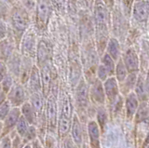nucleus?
<instances>
[{
    "label": "nucleus",
    "instance_id": "39448f33",
    "mask_svg": "<svg viewBox=\"0 0 149 148\" xmlns=\"http://www.w3.org/2000/svg\"><path fill=\"white\" fill-rule=\"evenodd\" d=\"M29 91L26 87L20 82L14 83L11 90L7 94V99L12 107H21V106L29 99Z\"/></svg>",
    "mask_w": 149,
    "mask_h": 148
},
{
    "label": "nucleus",
    "instance_id": "4468645a",
    "mask_svg": "<svg viewBox=\"0 0 149 148\" xmlns=\"http://www.w3.org/2000/svg\"><path fill=\"white\" fill-rule=\"evenodd\" d=\"M51 7L49 0H40L37 6V15H36V24L38 28L44 29L48 24L49 18L50 15Z\"/></svg>",
    "mask_w": 149,
    "mask_h": 148
},
{
    "label": "nucleus",
    "instance_id": "79ce46f5",
    "mask_svg": "<svg viewBox=\"0 0 149 148\" xmlns=\"http://www.w3.org/2000/svg\"><path fill=\"white\" fill-rule=\"evenodd\" d=\"M52 1L55 4L56 7H57V8H61V7H63L64 0H52Z\"/></svg>",
    "mask_w": 149,
    "mask_h": 148
},
{
    "label": "nucleus",
    "instance_id": "58836bf2",
    "mask_svg": "<svg viewBox=\"0 0 149 148\" xmlns=\"http://www.w3.org/2000/svg\"><path fill=\"white\" fill-rule=\"evenodd\" d=\"M102 2H104V5L109 8L110 10H112L115 7V2L116 0H102Z\"/></svg>",
    "mask_w": 149,
    "mask_h": 148
},
{
    "label": "nucleus",
    "instance_id": "8fccbe9b",
    "mask_svg": "<svg viewBox=\"0 0 149 148\" xmlns=\"http://www.w3.org/2000/svg\"><path fill=\"white\" fill-rule=\"evenodd\" d=\"M7 1H12V0H7Z\"/></svg>",
    "mask_w": 149,
    "mask_h": 148
},
{
    "label": "nucleus",
    "instance_id": "20e7f679",
    "mask_svg": "<svg viewBox=\"0 0 149 148\" xmlns=\"http://www.w3.org/2000/svg\"><path fill=\"white\" fill-rule=\"evenodd\" d=\"M102 84H104V90L106 97V106L110 114L114 104L121 95L119 83L116 79L115 76H110L104 82H102Z\"/></svg>",
    "mask_w": 149,
    "mask_h": 148
},
{
    "label": "nucleus",
    "instance_id": "f8f14e48",
    "mask_svg": "<svg viewBox=\"0 0 149 148\" xmlns=\"http://www.w3.org/2000/svg\"><path fill=\"white\" fill-rule=\"evenodd\" d=\"M40 70V76H41V86H42V94L44 95L45 98H47L51 91V87L54 82L53 79V73L51 69L50 64L46 63L41 67H39Z\"/></svg>",
    "mask_w": 149,
    "mask_h": 148
},
{
    "label": "nucleus",
    "instance_id": "c756f323",
    "mask_svg": "<svg viewBox=\"0 0 149 148\" xmlns=\"http://www.w3.org/2000/svg\"><path fill=\"white\" fill-rule=\"evenodd\" d=\"M14 77L12 76V75H10L9 73H8L6 76L3 78V80L1 81V87H2V90L4 93L8 94V91L11 90V88L13 87L14 85Z\"/></svg>",
    "mask_w": 149,
    "mask_h": 148
},
{
    "label": "nucleus",
    "instance_id": "9b49d317",
    "mask_svg": "<svg viewBox=\"0 0 149 148\" xmlns=\"http://www.w3.org/2000/svg\"><path fill=\"white\" fill-rule=\"evenodd\" d=\"M86 133L88 137V145L91 148H102L101 136L102 131L94 119H90L86 124Z\"/></svg>",
    "mask_w": 149,
    "mask_h": 148
},
{
    "label": "nucleus",
    "instance_id": "c85d7f7f",
    "mask_svg": "<svg viewBox=\"0 0 149 148\" xmlns=\"http://www.w3.org/2000/svg\"><path fill=\"white\" fill-rule=\"evenodd\" d=\"M36 139H38V134H37V128L35 125H30L28 128L27 131L25 132L24 136L22 138L23 145H27V143H31Z\"/></svg>",
    "mask_w": 149,
    "mask_h": 148
},
{
    "label": "nucleus",
    "instance_id": "412c9836",
    "mask_svg": "<svg viewBox=\"0 0 149 148\" xmlns=\"http://www.w3.org/2000/svg\"><path fill=\"white\" fill-rule=\"evenodd\" d=\"M109 111L106 105H100L96 106V111H95V121L97 122L98 126L100 127L102 133L105 131L107 123L109 121Z\"/></svg>",
    "mask_w": 149,
    "mask_h": 148
},
{
    "label": "nucleus",
    "instance_id": "f03ea898",
    "mask_svg": "<svg viewBox=\"0 0 149 148\" xmlns=\"http://www.w3.org/2000/svg\"><path fill=\"white\" fill-rule=\"evenodd\" d=\"M74 107L76 113L81 122H84V118L87 120L88 109L91 104L90 99V84L85 78H81L74 88Z\"/></svg>",
    "mask_w": 149,
    "mask_h": 148
},
{
    "label": "nucleus",
    "instance_id": "423d86ee",
    "mask_svg": "<svg viewBox=\"0 0 149 148\" xmlns=\"http://www.w3.org/2000/svg\"><path fill=\"white\" fill-rule=\"evenodd\" d=\"M74 105L71 98V95L65 90L61 89L58 101V117L72 119L74 114Z\"/></svg>",
    "mask_w": 149,
    "mask_h": 148
},
{
    "label": "nucleus",
    "instance_id": "6ab92c4d",
    "mask_svg": "<svg viewBox=\"0 0 149 148\" xmlns=\"http://www.w3.org/2000/svg\"><path fill=\"white\" fill-rule=\"evenodd\" d=\"M28 101L31 104L33 109L38 118L40 115L45 112V104H46V98L42 92H35V93H31L29 95V99Z\"/></svg>",
    "mask_w": 149,
    "mask_h": 148
},
{
    "label": "nucleus",
    "instance_id": "473e14b6",
    "mask_svg": "<svg viewBox=\"0 0 149 148\" xmlns=\"http://www.w3.org/2000/svg\"><path fill=\"white\" fill-rule=\"evenodd\" d=\"M95 76H96L97 79H99L102 82H104L107 78L110 77L109 74H108V72L106 71V69L104 68V66L100 63H99V64H98V66L96 68Z\"/></svg>",
    "mask_w": 149,
    "mask_h": 148
},
{
    "label": "nucleus",
    "instance_id": "4c0bfd02",
    "mask_svg": "<svg viewBox=\"0 0 149 148\" xmlns=\"http://www.w3.org/2000/svg\"><path fill=\"white\" fill-rule=\"evenodd\" d=\"M30 145H31V148H45L44 145L40 142L39 139H36L34 142H32Z\"/></svg>",
    "mask_w": 149,
    "mask_h": 148
},
{
    "label": "nucleus",
    "instance_id": "aec40b11",
    "mask_svg": "<svg viewBox=\"0 0 149 148\" xmlns=\"http://www.w3.org/2000/svg\"><path fill=\"white\" fill-rule=\"evenodd\" d=\"M104 52L108 54L115 62H118L121 58V55H122L119 40L116 38H114V36H110V38L107 41Z\"/></svg>",
    "mask_w": 149,
    "mask_h": 148
},
{
    "label": "nucleus",
    "instance_id": "cd10ccee",
    "mask_svg": "<svg viewBox=\"0 0 149 148\" xmlns=\"http://www.w3.org/2000/svg\"><path fill=\"white\" fill-rule=\"evenodd\" d=\"M99 63H102V65L104 66V68L106 69V71L108 72L110 76H114L116 62H115L114 60L112 59L108 54H107L106 52H104L100 57V62Z\"/></svg>",
    "mask_w": 149,
    "mask_h": 148
},
{
    "label": "nucleus",
    "instance_id": "2eb2a0df",
    "mask_svg": "<svg viewBox=\"0 0 149 148\" xmlns=\"http://www.w3.org/2000/svg\"><path fill=\"white\" fill-rule=\"evenodd\" d=\"M140 105V101L132 91L124 97V114L127 120H133L138 107Z\"/></svg>",
    "mask_w": 149,
    "mask_h": 148
},
{
    "label": "nucleus",
    "instance_id": "0eeeda50",
    "mask_svg": "<svg viewBox=\"0 0 149 148\" xmlns=\"http://www.w3.org/2000/svg\"><path fill=\"white\" fill-rule=\"evenodd\" d=\"M130 14L138 24H146L149 20V0H134Z\"/></svg>",
    "mask_w": 149,
    "mask_h": 148
},
{
    "label": "nucleus",
    "instance_id": "7c9ffc66",
    "mask_svg": "<svg viewBox=\"0 0 149 148\" xmlns=\"http://www.w3.org/2000/svg\"><path fill=\"white\" fill-rule=\"evenodd\" d=\"M29 126H30L29 123L26 121L24 117L21 115V117H20V119H19V121H18V123L16 125L15 131L18 133L19 136H21L22 138H23V136H24V134L27 131V129H28V128H29Z\"/></svg>",
    "mask_w": 149,
    "mask_h": 148
},
{
    "label": "nucleus",
    "instance_id": "9d476101",
    "mask_svg": "<svg viewBox=\"0 0 149 148\" xmlns=\"http://www.w3.org/2000/svg\"><path fill=\"white\" fill-rule=\"evenodd\" d=\"M90 99L91 104L94 106L106 105V97L104 90V84L97 78L90 84Z\"/></svg>",
    "mask_w": 149,
    "mask_h": 148
},
{
    "label": "nucleus",
    "instance_id": "bb28decb",
    "mask_svg": "<svg viewBox=\"0 0 149 148\" xmlns=\"http://www.w3.org/2000/svg\"><path fill=\"white\" fill-rule=\"evenodd\" d=\"M128 75H129V72H128L127 68H126V66H125L122 59L120 58L116 63L114 76L116 77V79L118 80V83H121V82H123L126 79V77L128 76Z\"/></svg>",
    "mask_w": 149,
    "mask_h": 148
},
{
    "label": "nucleus",
    "instance_id": "5701e85b",
    "mask_svg": "<svg viewBox=\"0 0 149 148\" xmlns=\"http://www.w3.org/2000/svg\"><path fill=\"white\" fill-rule=\"evenodd\" d=\"M133 121L136 125L149 123V110L147 101L140 103L137 112L133 117Z\"/></svg>",
    "mask_w": 149,
    "mask_h": 148
},
{
    "label": "nucleus",
    "instance_id": "ddd939ff",
    "mask_svg": "<svg viewBox=\"0 0 149 148\" xmlns=\"http://www.w3.org/2000/svg\"><path fill=\"white\" fill-rule=\"evenodd\" d=\"M21 109L20 107H12L10 112L8 113L7 117L3 120V132L1 138L4 136L9 135V133L15 131L16 125L21 117Z\"/></svg>",
    "mask_w": 149,
    "mask_h": 148
},
{
    "label": "nucleus",
    "instance_id": "b1692460",
    "mask_svg": "<svg viewBox=\"0 0 149 148\" xmlns=\"http://www.w3.org/2000/svg\"><path fill=\"white\" fill-rule=\"evenodd\" d=\"M22 54L27 59L33 58L35 54V36L32 34L26 35L22 40Z\"/></svg>",
    "mask_w": 149,
    "mask_h": 148
},
{
    "label": "nucleus",
    "instance_id": "de8ad7c7",
    "mask_svg": "<svg viewBox=\"0 0 149 148\" xmlns=\"http://www.w3.org/2000/svg\"><path fill=\"white\" fill-rule=\"evenodd\" d=\"M147 104H148V110H149V100L147 101Z\"/></svg>",
    "mask_w": 149,
    "mask_h": 148
},
{
    "label": "nucleus",
    "instance_id": "72a5a7b5",
    "mask_svg": "<svg viewBox=\"0 0 149 148\" xmlns=\"http://www.w3.org/2000/svg\"><path fill=\"white\" fill-rule=\"evenodd\" d=\"M11 108H12V106L9 104V101L8 100L5 101L3 104L0 105V120H1V121H3V120L7 117V115L10 112Z\"/></svg>",
    "mask_w": 149,
    "mask_h": 148
},
{
    "label": "nucleus",
    "instance_id": "ea45409f",
    "mask_svg": "<svg viewBox=\"0 0 149 148\" xmlns=\"http://www.w3.org/2000/svg\"><path fill=\"white\" fill-rule=\"evenodd\" d=\"M146 90L149 96V70L146 74Z\"/></svg>",
    "mask_w": 149,
    "mask_h": 148
},
{
    "label": "nucleus",
    "instance_id": "37998d69",
    "mask_svg": "<svg viewBox=\"0 0 149 148\" xmlns=\"http://www.w3.org/2000/svg\"><path fill=\"white\" fill-rule=\"evenodd\" d=\"M2 132H3V121L0 120V138H1Z\"/></svg>",
    "mask_w": 149,
    "mask_h": 148
},
{
    "label": "nucleus",
    "instance_id": "a878e982",
    "mask_svg": "<svg viewBox=\"0 0 149 148\" xmlns=\"http://www.w3.org/2000/svg\"><path fill=\"white\" fill-rule=\"evenodd\" d=\"M49 49L48 45L44 41H41L37 49V67H41L43 64L49 62Z\"/></svg>",
    "mask_w": 149,
    "mask_h": 148
},
{
    "label": "nucleus",
    "instance_id": "6e6552de",
    "mask_svg": "<svg viewBox=\"0 0 149 148\" xmlns=\"http://www.w3.org/2000/svg\"><path fill=\"white\" fill-rule=\"evenodd\" d=\"M121 59L125 64L126 68L130 73H140L141 63H140V57L136 49L132 47H130L121 55Z\"/></svg>",
    "mask_w": 149,
    "mask_h": 148
},
{
    "label": "nucleus",
    "instance_id": "e433bc0d",
    "mask_svg": "<svg viewBox=\"0 0 149 148\" xmlns=\"http://www.w3.org/2000/svg\"><path fill=\"white\" fill-rule=\"evenodd\" d=\"M7 74H8V68L6 66V64L0 62V83L3 80V78L6 76Z\"/></svg>",
    "mask_w": 149,
    "mask_h": 148
},
{
    "label": "nucleus",
    "instance_id": "49530a36",
    "mask_svg": "<svg viewBox=\"0 0 149 148\" xmlns=\"http://www.w3.org/2000/svg\"><path fill=\"white\" fill-rule=\"evenodd\" d=\"M3 92V90H2V87H1V84H0V94H1Z\"/></svg>",
    "mask_w": 149,
    "mask_h": 148
},
{
    "label": "nucleus",
    "instance_id": "4be33fe9",
    "mask_svg": "<svg viewBox=\"0 0 149 148\" xmlns=\"http://www.w3.org/2000/svg\"><path fill=\"white\" fill-rule=\"evenodd\" d=\"M139 73H130L128 76L126 77V79L119 83V90H120V94L123 97L128 95L130 92H132L134 90L135 84H136L137 77H138Z\"/></svg>",
    "mask_w": 149,
    "mask_h": 148
},
{
    "label": "nucleus",
    "instance_id": "f704fd0d",
    "mask_svg": "<svg viewBox=\"0 0 149 148\" xmlns=\"http://www.w3.org/2000/svg\"><path fill=\"white\" fill-rule=\"evenodd\" d=\"M121 2H122L123 14H125L126 16H130L134 0H121Z\"/></svg>",
    "mask_w": 149,
    "mask_h": 148
},
{
    "label": "nucleus",
    "instance_id": "f257e3e1",
    "mask_svg": "<svg viewBox=\"0 0 149 148\" xmlns=\"http://www.w3.org/2000/svg\"><path fill=\"white\" fill-rule=\"evenodd\" d=\"M93 18L95 24V36L97 53L102 55L105 51L107 41L110 38L111 10L102 0H95L93 8Z\"/></svg>",
    "mask_w": 149,
    "mask_h": 148
},
{
    "label": "nucleus",
    "instance_id": "2f4dec72",
    "mask_svg": "<svg viewBox=\"0 0 149 148\" xmlns=\"http://www.w3.org/2000/svg\"><path fill=\"white\" fill-rule=\"evenodd\" d=\"M12 51V47L9 45L7 41H3L0 43V57L8 60L10 57V54Z\"/></svg>",
    "mask_w": 149,
    "mask_h": 148
},
{
    "label": "nucleus",
    "instance_id": "c9c22d12",
    "mask_svg": "<svg viewBox=\"0 0 149 148\" xmlns=\"http://www.w3.org/2000/svg\"><path fill=\"white\" fill-rule=\"evenodd\" d=\"M0 148H12V141L9 135L0 138Z\"/></svg>",
    "mask_w": 149,
    "mask_h": 148
},
{
    "label": "nucleus",
    "instance_id": "a19ab883",
    "mask_svg": "<svg viewBox=\"0 0 149 148\" xmlns=\"http://www.w3.org/2000/svg\"><path fill=\"white\" fill-rule=\"evenodd\" d=\"M7 100H8V99H7V94H6V93H4V92H2V93L0 94V105L3 104Z\"/></svg>",
    "mask_w": 149,
    "mask_h": 148
},
{
    "label": "nucleus",
    "instance_id": "393cba45",
    "mask_svg": "<svg viewBox=\"0 0 149 148\" xmlns=\"http://www.w3.org/2000/svg\"><path fill=\"white\" fill-rule=\"evenodd\" d=\"M20 109H21L22 117L25 118V120L29 123V125H35L36 126L37 123V115L29 101H25L20 107Z\"/></svg>",
    "mask_w": 149,
    "mask_h": 148
},
{
    "label": "nucleus",
    "instance_id": "c03bdc74",
    "mask_svg": "<svg viewBox=\"0 0 149 148\" xmlns=\"http://www.w3.org/2000/svg\"><path fill=\"white\" fill-rule=\"evenodd\" d=\"M80 148H91V147L88 146V145L87 142H84L83 145H81V147H80Z\"/></svg>",
    "mask_w": 149,
    "mask_h": 148
},
{
    "label": "nucleus",
    "instance_id": "09e8293b",
    "mask_svg": "<svg viewBox=\"0 0 149 148\" xmlns=\"http://www.w3.org/2000/svg\"><path fill=\"white\" fill-rule=\"evenodd\" d=\"M144 148H149V145H146V147H144Z\"/></svg>",
    "mask_w": 149,
    "mask_h": 148
},
{
    "label": "nucleus",
    "instance_id": "7ed1b4c3",
    "mask_svg": "<svg viewBox=\"0 0 149 148\" xmlns=\"http://www.w3.org/2000/svg\"><path fill=\"white\" fill-rule=\"evenodd\" d=\"M58 98L53 94H49L46 98L45 104V115L48 124V133H57L58 124Z\"/></svg>",
    "mask_w": 149,
    "mask_h": 148
},
{
    "label": "nucleus",
    "instance_id": "1a4fd4ad",
    "mask_svg": "<svg viewBox=\"0 0 149 148\" xmlns=\"http://www.w3.org/2000/svg\"><path fill=\"white\" fill-rule=\"evenodd\" d=\"M85 131L84 129L83 123L79 119L77 115L74 113L72 118V124H71V129H70L69 136L72 139L74 143L78 147H81L85 142Z\"/></svg>",
    "mask_w": 149,
    "mask_h": 148
},
{
    "label": "nucleus",
    "instance_id": "f3484780",
    "mask_svg": "<svg viewBox=\"0 0 149 148\" xmlns=\"http://www.w3.org/2000/svg\"><path fill=\"white\" fill-rule=\"evenodd\" d=\"M26 86H27V90L29 91V94L35 93V92H42L40 70L37 67V65H33L30 73L29 80H28Z\"/></svg>",
    "mask_w": 149,
    "mask_h": 148
},
{
    "label": "nucleus",
    "instance_id": "dca6fc26",
    "mask_svg": "<svg viewBox=\"0 0 149 148\" xmlns=\"http://www.w3.org/2000/svg\"><path fill=\"white\" fill-rule=\"evenodd\" d=\"M12 24L18 35H22L28 24V15L22 8H15L12 12Z\"/></svg>",
    "mask_w": 149,
    "mask_h": 148
},
{
    "label": "nucleus",
    "instance_id": "a211bd4d",
    "mask_svg": "<svg viewBox=\"0 0 149 148\" xmlns=\"http://www.w3.org/2000/svg\"><path fill=\"white\" fill-rule=\"evenodd\" d=\"M133 92L136 95L140 103L142 101H147L149 100V96L146 90V74L139 73L136 84H135Z\"/></svg>",
    "mask_w": 149,
    "mask_h": 148
},
{
    "label": "nucleus",
    "instance_id": "a18cd8bd",
    "mask_svg": "<svg viewBox=\"0 0 149 148\" xmlns=\"http://www.w3.org/2000/svg\"><path fill=\"white\" fill-rule=\"evenodd\" d=\"M22 148H31V145L30 143H27V145H24Z\"/></svg>",
    "mask_w": 149,
    "mask_h": 148
}]
</instances>
